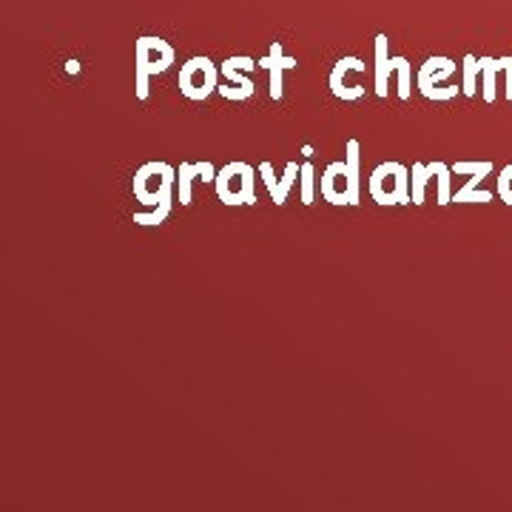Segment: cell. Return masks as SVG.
Wrapping results in <instances>:
<instances>
[{"mask_svg":"<svg viewBox=\"0 0 512 512\" xmlns=\"http://www.w3.org/2000/svg\"><path fill=\"white\" fill-rule=\"evenodd\" d=\"M453 74H456V63H453L450 57L433 55L421 63L419 74H416V86H419V92L424 94L427 100L444 103V100H453L458 94V86H441V83H447Z\"/></svg>","mask_w":512,"mask_h":512,"instance_id":"obj_7","label":"cell"},{"mask_svg":"<svg viewBox=\"0 0 512 512\" xmlns=\"http://www.w3.org/2000/svg\"><path fill=\"white\" fill-rule=\"evenodd\" d=\"M220 89V69L214 66V60L205 55L191 57L188 63H183V72H180V92L194 100V103H202L208 100L211 94Z\"/></svg>","mask_w":512,"mask_h":512,"instance_id":"obj_6","label":"cell"},{"mask_svg":"<svg viewBox=\"0 0 512 512\" xmlns=\"http://www.w3.org/2000/svg\"><path fill=\"white\" fill-rule=\"evenodd\" d=\"M299 197L305 205H311L313 202V188H316V171H313L311 163L302 165V174H299Z\"/></svg>","mask_w":512,"mask_h":512,"instance_id":"obj_21","label":"cell"},{"mask_svg":"<svg viewBox=\"0 0 512 512\" xmlns=\"http://www.w3.org/2000/svg\"><path fill=\"white\" fill-rule=\"evenodd\" d=\"M427 171H430V177H436V183H439V205H450V202H453V194H450V174H453V168L444 163H430L427 165Z\"/></svg>","mask_w":512,"mask_h":512,"instance_id":"obj_15","label":"cell"},{"mask_svg":"<svg viewBox=\"0 0 512 512\" xmlns=\"http://www.w3.org/2000/svg\"><path fill=\"white\" fill-rule=\"evenodd\" d=\"M259 66L262 69H268L271 74V97L274 100H282V77L288 69H296V57H288L282 52V46L274 40V46H271V55L262 57L259 60Z\"/></svg>","mask_w":512,"mask_h":512,"instance_id":"obj_13","label":"cell"},{"mask_svg":"<svg viewBox=\"0 0 512 512\" xmlns=\"http://www.w3.org/2000/svg\"><path fill=\"white\" fill-rule=\"evenodd\" d=\"M453 168V174H473L470 180H467V185L464 188H458L456 197L453 200L456 202H490L493 200V194L490 191H478V183L493 171V163H456L450 165Z\"/></svg>","mask_w":512,"mask_h":512,"instance_id":"obj_10","label":"cell"},{"mask_svg":"<svg viewBox=\"0 0 512 512\" xmlns=\"http://www.w3.org/2000/svg\"><path fill=\"white\" fill-rule=\"evenodd\" d=\"M501 69L507 74V100H512V57H501Z\"/></svg>","mask_w":512,"mask_h":512,"instance_id":"obj_23","label":"cell"},{"mask_svg":"<svg viewBox=\"0 0 512 512\" xmlns=\"http://www.w3.org/2000/svg\"><path fill=\"white\" fill-rule=\"evenodd\" d=\"M171 200H174V194H168L160 205H154L148 214H134V222L137 225H160V222L168 220V214H171Z\"/></svg>","mask_w":512,"mask_h":512,"instance_id":"obj_20","label":"cell"},{"mask_svg":"<svg viewBox=\"0 0 512 512\" xmlns=\"http://www.w3.org/2000/svg\"><path fill=\"white\" fill-rule=\"evenodd\" d=\"M299 174H302V165L296 163H288L285 177H276L274 165L271 163L259 165V177H262V183L268 188V194L274 197L276 205H285V202H288V194H291V188L296 185V177H299Z\"/></svg>","mask_w":512,"mask_h":512,"instance_id":"obj_11","label":"cell"},{"mask_svg":"<svg viewBox=\"0 0 512 512\" xmlns=\"http://www.w3.org/2000/svg\"><path fill=\"white\" fill-rule=\"evenodd\" d=\"M430 183V171L424 163H413L410 168V191H413V205H424V188Z\"/></svg>","mask_w":512,"mask_h":512,"instance_id":"obj_17","label":"cell"},{"mask_svg":"<svg viewBox=\"0 0 512 512\" xmlns=\"http://www.w3.org/2000/svg\"><path fill=\"white\" fill-rule=\"evenodd\" d=\"M202 177L205 183H214L217 180V168L208 163H183L177 168V197L183 205H191V183Z\"/></svg>","mask_w":512,"mask_h":512,"instance_id":"obj_12","label":"cell"},{"mask_svg":"<svg viewBox=\"0 0 512 512\" xmlns=\"http://www.w3.org/2000/svg\"><path fill=\"white\" fill-rule=\"evenodd\" d=\"M478 63H481V74H484V100H487V103H493L495 77H498V72H501V66H498V60H495V57H478Z\"/></svg>","mask_w":512,"mask_h":512,"instance_id":"obj_18","label":"cell"},{"mask_svg":"<svg viewBox=\"0 0 512 512\" xmlns=\"http://www.w3.org/2000/svg\"><path fill=\"white\" fill-rule=\"evenodd\" d=\"M359 140H348V157L330 163L319 177V191L330 205H359L362 197V174H359Z\"/></svg>","mask_w":512,"mask_h":512,"instance_id":"obj_1","label":"cell"},{"mask_svg":"<svg viewBox=\"0 0 512 512\" xmlns=\"http://www.w3.org/2000/svg\"><path fill=\"white\" fill-rule=\"evenodd\" d=\"M387 46H390V40L387 35H376V69H373V77H376V97H387V80H390V63H393V57L387 52Z\"/></svg>","mask_w":512,"mask_h":512,"instance_id":"obj_14","label":"cell"},{"mask_svg":"<svg viewBox=\"0 0 512 512\" xmlns=\"http://www.w3.org/2000/svg\"><path fill=\"white\" fill-rule=\"evenodd\" d=\"M259 60H254V57H228L225 63L220 66V74H222V83L217 92L225 97V100H248V97H254L256 86L254 80L248 77L245 72H251Z\"/></svg>","mask_w":512,"mask_h":512,"instance_id":"obj_9","label":"cell"},{"mask_svg":"<svg viewBox=\"0 0 512 512\" xmlns=\"http://www.w3.org/2000/svg\"><path fill=\"white\" fill-rule=\"evenodd\" d=\"M254 180L256 171L248 163H228L217 171V197L222 205H254Z\"/></svg>","mask_w":512,"mask_h":512,"instance_id":"obj_5","label":"cell"},{"mask_svg":"<svg viewBox=\"0 0 512 512\" xmlns=\"http://www.w3.org/2000/svg\"><path fill=\"white\" fill-rule=\"evenodd\" d=\"M174 188H177V168L160 163V160L140 165L131 180V191H134L137 202L151 205V208L160 205L168 194H174Z\"/></svg>","mask_w":512,"mask_h":512,"instance_id":"obj_3","label":"cell"},{"mask_svg":"<svg viewBox=\"0 0 512 512\" xmlns=\"http://www.w3.org/2000/svg\"><path fill=\"white\" fill-rule=\"evenodd\" d=\"M367 191L379 205H407L413 202L410 191V168L402 163L376 165L367 177Z\"/></svg>","mask_w":512,"mask_h":512,"instance_id":"obj_2","label":"cell"},{"mask_svg":"<svg viewBox=\"0 0 512 512\" xmlns=\"http://www.w3.org/2000/svg\"><path fill=\"white\" fill-rule=\"evenodd\" d=\"M461 72H464V89H461V92L467 94V97H476L478 72H481V63H478V57L476 55L464 57V63H461Z\"/></svg>","mask_w":512,"mask_h":512,"instance_id":"obj_19","label":"cell"},{"mask_svg":"<svg viewBox=\"0 0 512 512\" xmlns=\"http://www.w3.org/2000/svg\"><path fill=\"white\" fill-rule=\"evenodd\" d=\"M365 74V60L362 57H342L330 69V94L339 100H362L365 97V83L359 80Z\"/></svg>","mask_w":512,"mask_h":512,"instance_id":"obj_8","label":"cell"},{"mask_svg":"<svg viewBox=\"0 0 512 512\" xmlns=\"http://www.w3.org/2000/svg\"><path fill=\"white\" fill-rule=\"evenodd\" d=\"M498 194H501V200L507 202V205H512V163L498 177Z\"/></svg>","mask_w":512,"mask_h":512,"instance_id":"obj_22","label":"cell"},{"mask_svg":"<svg viewBox=\"0 0 512 512\" xmlns=\"http://www.w3.org/2000/svg\"><path fill=\"white\" fill-rule=\"evenodd\" d=\"M174 63V49L163 37L146 35L137 40V100H148L151 74H163Z\"/></svg>","mask_w":512,"mask_h":512,"instance_id":"obj_4","label":"cell"},{"mask_svg":"<svg viewBox=\"0 0 512 512\" xmlns=\"http://www.w3.org/2000/svg\"><path fill=\"white\" fill-rule=\"evenodd\" d=\"M390 69L399 74V100L407 103L410 92H413V72H410V60L407 57H393Z\"/></svg>","mask_w":512,"mask_h":512,"instance_id":"obj_16","label":"cell"}]
</instances>
